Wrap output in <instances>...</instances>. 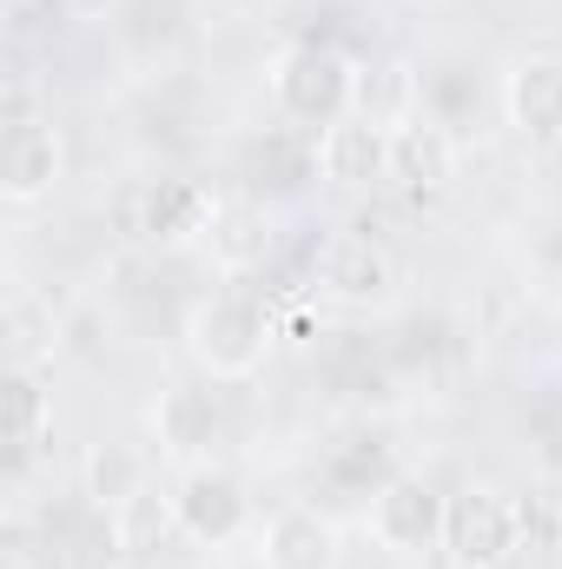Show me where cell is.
<instances>
[{"mask_svg":"<svg viewBox=\"0 0 562 569\" xmlns=\"http://www.w3.org/2000/svg\"><path fill=\"white\" fill-rule=\"evenodd\" d=\"M364 107V60L338 40H291L272 60V113L291 133L318 140Z\"/></svg>","mask_w":562,"mask_h":569,"instance_id":"obj_1","label":"cell"},{"mask_svg":"<svg viewBox=\"0 0 562 569\" xmlns=\"http://www.w3.org/2000/svg\"><path fill=\"white\" fill-rule=\"evenodd\" d=\"M185 345H192V365L212 378V385H245L265 371L272 345H279V318L265 298L252 291H205L185 318Z\"/></svg>","mask_w":562,"mask_h":569,"instance_id":"obj_2","label":"cell"},{"mask_svg":"<svg viewBox=\"0 0 562 569\" xmlns=\"http://www.w3.org/2000/svg\"><path fill=\"white\" fill-rule=\"evenodd\" d=\"M530 543V517L503 483H456L443 497V569H510Z\"/></svg>","mask_w":562,"mask_h":569,"instance_id":"obj_3","label":"cell"},{"mask_svg":"<svg viewBox=\"0 0 562 569\" xmlns=\"http://www.w3.org/2000/svg\"><path fill=\"white\" fill-rule=\"evenodd\" d=\"M219 219V192L205 179H185V172H159L120 192V232L127 246H140L145 259H172V252H192Z\"/></svg>","mask_w":562,"mask_h":569,"instance_id":"obj_4","label":"cell"},{"mask_svg":"<svg viewBox=\"0 0 562 569\" xmlns=\"http://www.w3.org/2000/svg\"><path fill=\"white\" fill-rule=\"evenodd\" d=\"M165 517L199 550H239L245 537H259V503H252L245 477L225 470V463L179 470L172 477V497H165Z\"/></svg>","mask_w":562,"mask_h":569,"instance_id":"obj_5","label":"cell"},{"mask_svg":"<svg viewBox=\"0 0 562 569\" xmlns=\"http://www.w3.org/2000/svg\"><path fill=\"white\" fill-rule=\"evenodd\" d=\"M311 298L338 305V311H378L398 298V259L364 239V232H331L318 252H311Z\"/></svg>","mask_w":562,"mask_h":569,"instance_id":"obj_6","label":"cell"},{"mask_svg":"<svg viewBox=\"0 0 562 569\" xmlns=\"http://www.w3.org/2000/svg\"><path fill=\"white\" fill-rule=\"evenodd\" d=\"M443 497H450V490H436L430 477L398 470V477L364 503L371 543L391 550V557H423V550H436V537H443Z\"/></svg>","mask_w":562,"mask_h":569,"instance_id":"obj_7","label":"cell"},{"mask_svg":"<svg viewBox=\"0 0 562 569\" xmlns=\"http://www.w3.org/2000/svg\"><path fill=\"white\" fill-rule=\"evenodd\" d=\"M456 172H463V146L450 133V120H436L430 107L391 120V186H398L404 199H436V192H450Z\"/></svg>","mask_w":562,"mask_h":569,"instance_id":"obj_8","label":"cell"},{"mask_svg":"<svg viewBox=\"0 0 562 569\" xmlns=\"http://www.w3.org/2000/svg\"><path fill=\"white\" fill-rule=\"evenodd\" d=\"M252 550H259V569H344V530L318 503H279L259 523Z\"/></svg>","mask_w":562,"mask_h":569,"instance_id":"obj_9","label":"cell"},{"mask_svg":"<svg viewBox=\"0 0 562 569\" xmlns=\"http://www.w3.org/2000/svg\"><path fill=\"white\" fill-rule=\"evenodd\" d=\"M219 437H225L219 391H199V385H165V391H159V405H152V443H159L165 463H179V470L219 463V457H212Z\"/></svg>","mask_w":562,"mask_h":569,"instance_id":"obj_10","label":"cell"},{"mask_svg":"<svg viewBox=\"0 0 562 569\" xmlns=\"http://www.w3.org/2000/svg\"><path fill=\"white\" fill-rule=\"evenodd\" d=\"M127 523L133 517H113L93 497H73L60 517H47V557L60 569H127V550H133Z\"/></svg>","mask_w":562,"mask_h":569,"instance_id":"obj_11","label":"cell"},{"mask_svg":"<svg viewBox=\"0 0 562 569\" xmlns=\"http://www.w3.org/2000/svg\"><path fill=\"white\" fill-rule=\"evenodd\" d=\"M503 120L523 146H562V53H523L503 73Z\"/></svg>","mask_w":562,"mask_h":569,"instance_id":"obj_12","label":"cell"},{"mask_svg":"<svg viewBox=\"0 0 562 569\" xmlns=\"http://www.w3.org/2000/svg\"><path fill=\"white\" fill-rule=\"evenodd\" d=\"M60 172H67V146L60 133L47 127V120H13L7 127V146H0V192H7V206H40V199H53V186H60Z\"/></svg>","mask_w":562,"mask_h":569,"instance_id":"obj_13","label":"cell"},{"mask_svg":"<svg viewBox=\"0 0 562 569\" xmlns=\"http://www.w3.org/2000/svg\"><path fill=\"white\" fill-rule=\"evenodd\" d=\"M318 179H331V186H391V127L384 120H364V113H351V120H338L331 133H318Z\"/></svg>","mask_w":562,"mask_h":569,"instance_id":"obj_14","label":"cell"},{"mask_svg":"<svg viewBox=\"0 0 562 569\" xmlns=\"http://www.w3.org/2000/svg\"><path fill=\"white\" fill-rule=\"evenodd\" d=\"M80 497H93L113 517H133L145 497H152V457H145L140 443H120V437L93 443L80 457Z\"/></svg>","mask_w":562,"mask_h":569,"instance_id":"obj_15","label":"cell"},{"mask_svg":"<svg viewBox=\"0 0 562 569\" xmlns=\"http://www.w3.org/2000/svg\"><path fill=\"white\" fill-rule=\"evenodd\" d=\"M205 246H212L219 272H252V266H265V252H272V219H265V206H259V199H219V219H212Z\"/></svg>","mask_w":562,"mask_h":569,"instance_id":"obj_16","label":"cell"},{"mask_svg":"<svg viewBox=\"0 0 562 569\" xmlns=\"http://www.w3.org/2000/svg\"><path fill=\"white\" fill-rule=\"evenodd\" d=\"M53 443V405H47V385L40 371H13V405H7V470L13 483L27 477V463Z\"/></svg>","mask_w":562,"mask_h":569,"instance_id":"obj_17","label":"cell"},{"mask_svg":"<svg viewBox=\"0 0 562 569\" xmlns=\"http://www.w3.org/2000/svg\"><path fill=\"white\" fill-rule=\"evenodd\" d=\"M53 345H60V325L53 318L33 325V305L13 298L7 305V358H13V371H40V358H53Z\"/></svg>","mask_w":562,"mask_h":569,"instance_id":"obj_18","label":"cell"},{"mask_svg":"<svg viewBox=\"0 0 562 569\" xmlns=\"http://www.w3.org/2000/svg\"><path fill=\"white\" fill-rule=\"evenodd\" d=\"M418 7H450V0H418Z\"/></svg>","mask_w":562,"mask_h":569,"instance_id":"obj_19","label":"cell"}]
</instances>
